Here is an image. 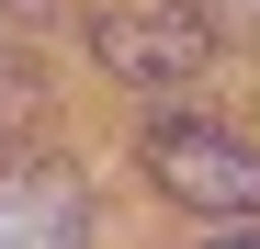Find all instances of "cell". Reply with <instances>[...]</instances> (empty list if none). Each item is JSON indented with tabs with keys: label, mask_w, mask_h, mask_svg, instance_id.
<instances>
[{
	"label": "cell",
	"mask_w": 260,
	"mask_h": 249,
	"mask_svg": "<svg viewBox=\"0 0 260 249\" xmlns=\"http://www.w3.org/2000/svg\"><path fill=\"white\" fill-rule=\"evenodd\" d=\"M215 249H260V227H249V238H215Z\"/></svg>",
	"instance_id": "cell-5"
},
{
	"label": "cell",
	"mask_w": 260,
	"mask_h": 249,
	"mask_svg": "<svg viewBox=\"0 0 260 249\" xmlns=\"http://www.w3.org/2000/svg\"><path fill=\"white\" fill-rule=\"evenodd\" d=\"M0 249H91V181L68 159H0Z\"/></svg>",
	"instance_id": "cell-3"
},
{
	"label": "cell",
	"mask_w": 260,
	"mask_h": 249,
	"mask_svg": "<svg viewBox=\"0 0 260 249\" xmlns=\"http://www.w3.org/2000/svg\"><path fill=\"white\" fill-rule=\"evenodd\" d=\"M34 113H46V79H34V57L0 46V159H12V136H23Z\"/></svg>",
	"instance_id": "cell-4"
},
{
	"label": "cell",
	"mask_w": 260,
	"mask_h": 249,
	"mask_svg": "<svg viewBox=\"0 0 260 249\" xmlns=\"http://www.w3.org/2000/svg\"><path fill=\"white\" fill-rule=\"evenodd\" d=\"M91 57H102V79H124V91H192L204 57H215V34H204L192 0H158V12H102Z\"/></svg>",
	"instance_id": "cell-2"
},
{
	"label": "cell",
	"mask_w": 260,
	"mask_h": 249,
	"mask_svg": "<svg viewBox=\"0 0 260 249\" xmlns=\"http://www.w3.org/2000/svg\"><path fill=\"white\" fill-rule=\"evenodd\" d=\"M136 159H147V181H158L170 204H192V215H226V227L260 215V147L226 136L215 113H147Z\"/></svg>",
	"instance_id": "cell-1"
}]
</instances>
